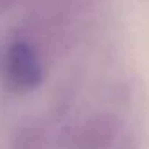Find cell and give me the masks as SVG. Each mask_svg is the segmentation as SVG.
I'll return each instance as SVG.
<instances>
[{
    "label": "cell",
    "mask_w": 149,
    "mask_h": 149,
    "mask_svg": "<svg viewBox=\"0 0 149 149\" xmlns=\"http://www.w3.org/2000/svg\"><path fill=\"white\" fill-rule=\"evenodd\" d=\"M5 70L9 81L19 90L35 88L43 78L40 57L28 42H14L9 47Z\"/></svg>",
    "instance_id": "cell-1"
},
{
    "label": "cell",
    "mask_w": 149,
    "mask_h": 149,
    "mask_svg": "<svg viewBox=\"0 0 149 149\" xmlns=\"http://www.w3.org/2000/svg\"><path fill=\"white\" fill-rule=\"evenodd\" d=\"M45 134L38 123H24L21 125L10 142V149H43Z\"/></svg>",
    "instance_id": "cell-2"
}]
</instances>
